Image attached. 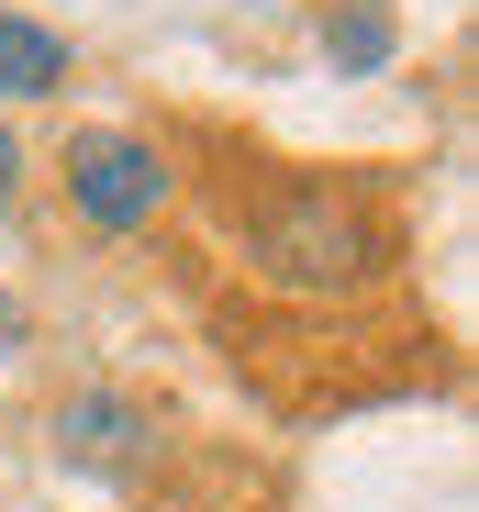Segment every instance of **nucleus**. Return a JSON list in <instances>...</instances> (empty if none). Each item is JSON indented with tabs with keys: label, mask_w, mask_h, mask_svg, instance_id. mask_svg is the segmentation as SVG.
Returning a JSON list of instances; mask_svg holds the SVG:
<instances>
[{
	"label": "nucleus",
	"mask_w": 479,
	"mask_h": 512,
	"mask_svg": "<svg viewBox=\"0 0 479 512\" xmlns=\"http://www.w3.org/2000/svg\"><path fill=\"white\" fill-rule=\"evenodd\" d=\"M390 256H402V223H390L357 179H290V190H268L246 212V268L268 290H301V301L390 279Z\"/></svg>",
	"instance_id": "obj_1"
},
{
	"label": "nucleus",
	"mask_w": 479,
	"mask_h": 512,
	"mask_svg": "<svg viewBox=\"0 0 479 512\" xmlns=\"http://www.w3.org/2000/svg\"><path fill=\"white\" fill-rule=\"evenodd\" d=\"M67 212L90 234H145L168 212V156L145 134H78L67 145Z\"/></svg>",
	"instance_id": "obj_2"
},
{
	"label": "nucleus",
	"mask_w": 479,
	"mask_h": 512,
	"mask_svg": "<svg viewBox=\"0 0 479 512\" xmlns=\"http://www.w3.org/2000/svg\"><path fill=\"white\" fill-rule=\"evenodd\" d=\"M156 401H134V390H67L56 401V468H78V479H134V468H156Z\"/></svg>",
	"instance_id": "obj_3"
},
{
	"label": "nucleus",
	"mask_w": 479,
	"mask_h": 512,
	"mask_svg": "<svg viewBox=\"0 0 479 512\" xmlns=\"http://www.w3.org/2000/svg\"><path fill=\"white\" fill-rule=\"evenodd\" d=\"M45 90H67V34L0 12V101H45Z\"/></svg>",
	"instance_id": "obj_4"
},
{
	"label": "nucleus",
	"mask_w": 479,
	"mask_h": 512,
	"mask_svg": "<svg viewBox=\"0 0 479 512\" xmlns=\"http://www.w3.org/2000/svg\"><path fill=\"white\" fill-rule=\"evenodd\" d=\"M324 45H335V67H346V78L390 67V0H335V12H324Z\"/></svg>",
	"instance_id": "obj_5"
},
{
	"label": "nucleus",
	"mask_w": 479,
	"mask_h": 512,
	"mask_svg": "<svg viewBox=\"0 0 479 512\" xmlns=\"http://www.w3.org/2000/svg\"><path fill=\"white\" fill-rule=\"evenodd\" d=\"M12 179H23V145H12V123H0V212H12Z\"/></svg>",
	"instance_id": "obj_6"
},
{
	"label": "nucleus",
	"mask_w": 479,
	"mask_h": 512,
	"mask_svg": "<svg viewBox=\"0 0 479 512\" xmlns=\"http://www.w3.org/2000/svg\"><path fill=\"white\" fill-rule=\"evenodd\" d=\"M0 346H23V301H0Z\"/></svg>",
	"instance_id": "obj_7"
}]
</instances>
